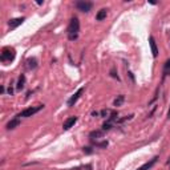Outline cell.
Masks as SVG:
<instances>
[{"instance_id": "6", "label": "cell", "mask_w": 170, "mask_h": 170, "mask_svg": "<svg viewBox=\"0 0 170 170\" xmlns=\"http://www.w3.org/2000/svg\"><path fill=\"white\" fill-rule=\"evenodd\" d=\"M82 92H84V88H80L79 91H77L76 93H74L73 96L71 97L69 100H68V105H69V106H73L74 104H76V101L79 100V97H80V96H81V94H82Z\"/></svg>"}, {"instance_id": "17", "label": "cell", "mask_w": 170, "mask_h": 170, "mask_svg": "<svg viewBox=\"0 0 170 170\" xmlns=\"http://www.w3.org/2000/svg\"><path fill=\"white\" fill-rule=\"evenodd\" d=\"M84 153L91 154V153H92V148H84Z\"/></svg>"}, {"instance_id": "1", "label": "cell", "mask_w": 170, "mask_h": 170, "mask_svg": "<svg viewBox=\"0 0 170 170\" xmlns=\"http://www.w3.org/2000/svg\"><path fill=\"white\" fill-rule=\"evenodd\" d=\"M79 31H80L79 19L77 17H72L69 27H68V37H69V40H76L77 36H79Z\"/></svg>"}, {"instance_id": "11", "label": "cell", "mask_w": 170, "mask_h": 170, "mask_svg": "<svg viewBox=\"0 0 170 170\" xmlns=\"http://www.w3.org/2000/svg\"><path fill=\"white\" fill-rule=\"evenodd\" d=\"M24 85H25V76H24V74H22V76L19 77V81H17L16 89H17V91H22V89L24 88Z\"/></svg>"}, {"instance_id": "15", "label": "cell", "mask_w": 170, "mask_h": 170, "mask_svg": "<svg viewBox=\"0 0 170 170\" xmlns=\"http://www.w3.org/2000/svg\"><path fill=\"white\" fill-rule=\"evenodd\" d=\"M124 100H125V97L122 96V94H121V96H118V97L114 100V106H120L121 104L124 102Z\"/></svg>"}, {"instance_id": "4", "label": "cell", "mask_w": 170, "mask_h": 170, "mask_svg": "<svg viewBox=\"0 0 170 170\" xmlns=\"http://www.w3.org/2000/svg\"><path fill=\"white\" fill-rule=\"evenodd\" d=\"M92 7H93V4L91 1H77L76 3V8L79 11H81V12H89L92 10Z\"/></svg>"}, {"instance_id": "8", "label": "cell", "mask_w": 170, "mask_h": 170, "mask_svg": "<svg viewBox=\"0 0 170 170\" xmlns=\"http://www.w3.org/2000/svg\"><path fill=\"white\" fill-rule=\"evenodd\" d=\"M24 20H25L24 17H17V19L11 20V22L8 23V25H10V28H11V29H15V28H17L19 25H22Z\"/></svg>"}, {"instance_id": "5", "label": "cell", "mask_w": 170, "mask_h": 170, "mask_svg": "<svg viewBox=\"0 0 170 170\" xmlns=\"http://www.w3.org/2000/svg\"><path fill=\"white\" fill-rule=\"evenodd\" d=\"M77 122V117L76 116H72V117H69V118H67V120L64 121V124H62V129L64 130H69L73 126L74 124Z\"/></svg>"}, {"instance_id": "13", "label": "cell", "mask_w": 170, "mask_h": 170, "mask_svg": "<svg viewBox=\"0 0 170 170\" xmlns=\"http://www.w3.org/2000/svg\"><path fill=\"white\" fill-rule=\"evenodd\" d=\"M163 74H165V76L170 74V59L165 62V67H163Z\"/></svg>"}, {"instance_id": "3", "label": "cell", "mask_w": 170, "mask_h": 170, "mask_svg": "<svg viewBox=\"0 0 170 170\" xmlns=\"http://www.w3.org/2000/svg\"><path fill=\"white\" fill-rule=\"evenodd\" d=\"M3 62H8V61H12L15 59V49H11V48H5L3 49L1 52V56H0Z\"/></svg>"}, {"instance_id": "2", "label": "cell", "mask_w": 170, "mask_h": 170, "mask_svg": "<svg viewBox=\"0 0 170 170\" xmlns=\"http://www.w3.org/2000/svg\"><path fill=\"white\" fill-rule=\"evenodd\" d=\"M44 108V105H36V106H31V108H27L24 109L22 113H19L17 114V117H32L33 114H36L37 112H40L41 109Z\"/></svg>"}, {"instance_id": "10", "label": "cell", "mask_w": 170, "mask_h": 170, "mask_svg": "<svg viewBox=\"0 0 170 170\" xmlns=\"http://www.w3.org/2000/svg\"><path fill=\"white\" fill-rule=\"evenodd\" d=\"M20 125V118L17 117V118H13V120H11L10 122L7 124V129L8 130H12V129H15L16 126H19Z\"/></svg>"}, {"instance_id": "16", "label": "cell", "mask_w": 170, "mask_h": 170, "mask_svg": "<svg viewBox=\"0 0 170 170\" xmlns=\"http://www.w3.org/2000/svg\"><path fill=\"white\" fill-rule=\"evenodd\" d=\"M28 67L29 68H36V60H35V59H29L28 60Z\"/></svg>"}, {"instance_id": "18", "label": "cell", "mask_w": 170, "mask_h": 170, "mask_svg": "<svg viewBox=\"0 0 170 170\" xmlns=\"http://www.w3.org/2000/svg\"><path fill=\"white\" fill-rule=\"evenodd\" d=\"M8 93H10V94H12V93H13V91H12V88H10V89H8Z\"/></svg>"}, {"instance_id": "7", "label": "cell", "mask_w": 170, "mask_h": 170, "mask_svg": "<svg viewBox=\"0 0 170 170\" xmlns=\"http://www.w3.org/2000/svg\"><path fill=\"white\" fill-rule=\"evenodd\" d=\"M158 161V157H154V158H151L149 162H146V163H144V165L141 166V168H138L137 170H149V169H151L154 165H156V162Z\"/></svg>"}, {"instance_id": "19", "label": "cell", "mask_w": 170, "mask_h": 170, "mask_svg": "<svg viewBox=\"0 0 170 170\" xmlns=\"http://www.w3.org/2000/svg\"><path fill=\"white\" fill-rule=\"evenodd\" d=\"M168 116H169V117H170V109H169V112H168Z\"/></svg>"}, {"instance_id": "14", "label": "cell", "mask_w": 170, "mask_h": 170, "mask_svg": "<svg viewBox=\"0 0 170 170\" xmlns=\"http://www.w3.org/2000/svg\"><path fill=\"white\" fill-rule=\"evenodd\" d=\"M102 134H104V132H101V130H94V132H92L89 136H91V138H98V137H102Z\"/></svg>"}, {"instance_id": "12", "label": "cell", "mask_w": 170, "mask_h": 170, "mask_svg": "<svg viewBox=\"0 0 170 170\" xmlns=\"http://www.w3.org/2000/svg\"><path fill=\"white\" fill-rule=\"evenodd\" d=\"M106 17V10L104 8V10H100L98 11V13L96 15V19L98 20V22H101V20H104Z\"/></svg>"}, {"instance_id": "9", "label": "cell", "mask_w": 170, "mask_h": 170, "mask_svg": "<svg viewBox=\"0 0 170 170\" xmlns=\"http://www.w3.org/2000/svg\"><path fill=\"white\" fill-rule=\"evenodd\" d=\"M149 44H150V48H151V53H153V57H157V56H158V48H157L156 40H154V37H153V36L149 37Z\"/></svg>"}]
</instances>
